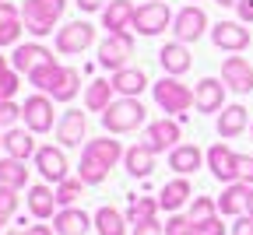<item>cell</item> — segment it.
<instances>
[{
	"label": "cell",
	"mask_w": 253,
	"mask_h": 235,
	"mask_svg": "<svg viewBox=\"0 0 253 235\" xmlns=\"http://www.w3.org/2000/svg\"><path fill=\"white\" fill-rule=\"evenodd\" d=\"M63 11H67V0H25V7H21L25 32H32L36 39L49 36L53 25L63 18Z\"/></svg>",
	"instance_id": "cell-1"
},
{
	"label": "cell",
	"mask_w": 253,
	"mask_h": 235,
	"mask_svg": "<svg viewBox=\"0 0 253 235\" xmlns=\"http://www.w3.org/2000/svg\"><path fill=\"white\" fill-rule=\"evenodd\" d=\"M144 106H141V98H116V102L102 113V126L109 133H130L144 123Z\"/></svg>",
	"instance_id": "cell-2"
},
{
	"label": "cell",
	"mask_w": 253,
	"mask_h": 235,
	"mask_svg": "<svg viewBox=\"0 0 253 235\" xmlns=\"http://www.w3.org/2000/svg\"><path fill=\"white\" fill-rule=\"evenodd\" d=\"M130 56H134V36L130 32H109L99 46V63L106 71H123Z\"/></svg>",
	"instance_id": "cell-3"
},
{
	"label": "cell",
	"mask_w": 253,
	"mask_h": 235,
	"mask_svg": "<svg viewBox=\"0 0 253 235\" xmlns=\"http://www.w3.org/2000/svg\"><path fill=\"white\" fill-rule=\"evenodd\" d=\"M151 91H155L158 109H166V113H186L190 106H194V91H190L186 84H179L176 78H169V74L158 84H151Z\"/></svg>",
	"instance_id": "cell-4"
},
{
	"label": "cell",
	"mask_w": 253,
	"mask_h": 235,
	"mask_svg": "<svg viewBox=\"0 0 253 235\" xmlns=\"http://www.w3.org/2000/svg\"><path fill=\"white\" fill-rule=\"evenodd\" d=\"M91 42H95V25H88V21H71V25L56 28V53H63V56L84 53Z\"/></svg>",
	"instance_id": "cell-5"
},
{
	"label": "cell",
	"mask_w": 253,
	"mask_h": 235,
	"mask_svg": "<svg viewBox=\"0 0 253 235\" xmlns=\"http://www.w3.org/2000/svg\"><path fill=\"white\" fill-rule=\"evenodd\" d=\"M172 25V11L162 4V0H151V4H141L134 11V32L137 36H158Z\"/></svg>",
	"instance_id": "cell-6"
},
{
	"label": "cell",
	"mask_w": 253,
	"mask_h": 235,
	"mask_svg": "<svg viewBox=\"0 0 253 235\" xmlns=\"http://www.w3.org/2000/svg\"><path fill=\"white\" fill-rule=\"evenodd\" d=\"M21 116H25V126H28L32 133H49V130H53V98H49V95H32V98H25Z\"/></svg>",
	"instance_id": "cell-7"
},
{
	"label": "cell",
	"mask_w": 253,
	"mask_h": 235,
	"mask_svg": "<svg viewBox=\"0 0 253 235\" xmlns=\"http://www.w3.org/2000/svg\"><path fill=\"white\" fill-rule=\"evenodd\" d=\"M208 28V14L201 7H183L176 18H172V32H176V42H197Z\"/></svg>",
	"instance_id": "cell-8"
},
{
	"label": "cell",
	"mask_w": 253,
	"mask_h": 235,
	"mask_svg": "<svg viewBox=\"0 0 253 235\" xmlns=\"http://www.w3.org/2000/svg\"><path fill=\"white\" fill-rule=\"evenodd\" d=\"M208 169H211V176L221 179V183H236V179H239V155H236L229 144H214V148L208 151Z\"/></svg>",
	"instance_id": "cell-9"
},
{
	"label": "cell",
	"mask_w": 253,
	"mask_h": 235,
	"mask_svg": "<svg viewBox=\"0 0 253 235\" xmlns=\"http://www.w3.org/2000/svg\"><path fill=\"white\" fill-rule=\"evenodd\" d=\"M211 39L218 49H229V53H243L250 46V28L243 21H218L211 28Z\"/></svg>",
	"instance_id": "cell-10"
},
{
	"label": "cell",
	"mask_w": 253,
	"mask_h": 235,
	"mask_svg": "<svg viewBox=\"0 0 253 235\" xmlns=\"http://www.w3.org/2000/svg\"><path fill=\"white\" fill-rule=\"evenodd\" d=\"M49 60H56L46 46H39V42H25V46H14V53H11V67L18 74H32L36 67H42V63H49Z\"/></svg>",
	"instance_id": "cell-11"
},
{
	"label": "cell",
	"mask_w": 253,
	"mask_h": 235,
	"mask_svg": "<svg viewBox=\"0 0 253 235\" xmlns=\"http://www.w3.org/2000/svg\"><path fill=\"white\" fill-rule=\"evenodd\" d=\"M194 106L201 113H221L225 109V84H221L218 78H204L194 88Z\"/></svg>",
	"instance_id": "cell-12"
},
{
	"label": "cell",
	"mask_w": 253,
	"mask_h": 235,
	"mask_svg": "<svg viewBox=\"0 0 253 235\" xmlns=\"http://www.w3.org/2000/svg\"><path fill=\"white\" fill-rule=\"evenodd\" d=\"M221 81H225L232 91L246 95V91L253 88V67H250V60H243V56H229L225 63H221Z\"/></svg>",
	"instance_id": "cell-13"
},
{
	"label": "cell",
	"mask_w": 253,
	"mask_h": 235,
	"mask_svg": "<svg viewBox=\"0 0 253 235\" xmlns=\"http://www.w3.org/2000/svg\"><path fill=\"white\" fill-rule=\"evenodd\" d=\"M36 169L42 172V179L63 183L67 179V155H63L60 148H39L36 151Z\"/></svg>",
	"instance_id": "cell-14"
},
{
	"label": "cell",
	"mask_w": 253,
	"mask_h": 235,
	"mask_svg": "<svg viewBox=\"0 0 253 235\" xmlns=\"http://www.w3.org/2000/svg\"><path fill=\"white\" fill-rule=\"evenodd\" d=\"M144 144L158 155V151H172L176 144H179V123L176 119H158V123H151L148 126V133H144Z\"/></svg>",
	"instance_id": "cell-15"
},
{
	"label": "cell",
	"mask_w": 253,
	"mask_h": 235,
	"mask_svg": "<svg viewBox=\"0 0 253 235\" xmlns=\"http://www.w3.org/2000/svg\"><path fill=\"white\" fill-rule=\"evenodd\" d=\"M84 126H88L84 113H81V109H67V113L60 116V123H56V141H60L63 148H74V144H81V137H84Z\"/></svg>",
	"instance_id": "cell-16"
},
{
	"label": "cell",
	"mask_w": 253,
	"mask_h": 235,
	"mask_svg": "<svg viewBox=\"0 0 253 235\" xmlns=\"http://www.w3.org/2000/svg\"><path fill=\"white\" fill-rule=\"evenodd\" d=\"M25 32V18L14 4H7V0H0V46H18Z\"/></svg>",
	"instance_id": "cell-17"
},
{
	"label": "cell",
	"mask_w": 253,
	"mask_h": 235,
	"mask_svg": "<svg viewBox=\"0 0 253 235\" xmlns=\"http://www.w3.org/2000/svg\"><path fill=\"white\" fill-rule=\"evenodd\" d=\"M109 81H113V88H116L120 98H137L148 88V78H144L141 67H123V71H113Z\"/></svg>",
	"instance_id": "cell-18"
},
{
	"label": "cell",
	"mask_w": 253,
	"mask_h": 235,
	"mask_svg": "<svg viewBox=\"0 0 253 235\" xmlns=\"http://www.w3.org/2000/svg\"><path fill=\"white\" fill-rule=\"evenodd\" d=\"M158 63H162V71L169 74V78H179V74H186L190 71V53H186V42H166L162 49H158Z\"/></svg>",
	"instance_id": "cell-19"
},
{
	"label": "cell",
	"mask_w": 253,
	"mask_h": 235,
	"mask_svg": "<svg viewBox=\"0 0 253 235\" xmlns=\"http://www.w3.org/2000/svg\"><path fill=\"white\" fill-rule=\"evenodd\" d=\"M204 158H208V155H201L197 144H176V148L169 151V169H176L179 176H190V172L201 169Z\"/></svg>",
	"instance_id": "cell-20"
},
{
	"label": "cell",
	"mask_w": 253,
	"mask_h": 235,
	"mask_svg": "<svg viewBox=\"0 0 253 235\" xmlns=\"http://www.w3.org/2000/svg\"><path fill=\"white\" fill-rule=\"evenodd\" d=\"M134 4L130 0H109V7L102 11V25L109 32H126V28H134Z\"/></svg>",
	"instance_id": "cell-21"
},
{
	"label": "cell",
	"mask_w": 253,
	"mask_h": 235,
	"mask_svg": "<svg viewBox=\"0 0 253 235\" xmlns=\"http://www.w3.org/2000/svg\"><path fill=\"white\" fill-rule=\"evenodd\" d=\"M246 204H250V183H229L218 196L221 214H246Z\"/></svg>",
	"instance_id": "cell-22"
},
{
	"label": "cell",
	"mask_w": 253,
	"mask_h": 235,
	"mask_svg": "<svg viewBox=\"0 0 253 235\" xmlns=\"http://www.w3.org/2000/svg\"><path fill=\"white\" fill-rule=\"evenodd\" d=\"M53 228H56V235H84L91 228V218L78 207H63V211H56Z\"/></svg>",
	"instance_id": "cell-23"
},
{
	"label": "cell",
	"mask_w": 253,
	"mask_h": 235,
	"mask_svg": "<svg viewBox=\"0 0 253 235\" xmlns=\"http://www.w3.org/2000/svg\"><path fill=\"white\" fill-rule=\"evenodd\" d=\"M4 151H7L11 158L28 161L39 148H36V141H32V130H18V126H11V130L4 133Z\"/></svg>",
	"instance_id": "cell-24"
},
{
	"label": "cell",
	"mask_w": 253,
	"mask_h": 235,
	"mask_svg": "<svg viewBox=\"0 0 253 235\" xmlns=\"http://www.w3.org/2000/svg\"><path fill=\"white\" fill-rule=\"evenodd\" d=\"M123 161H126V172H130V176L144 179V176H151V169H155V151H151L148 144H134L130 151L123 155Z\"/></svg>",
	"instance_id": "cell-25"
},
{
	"label": "cell",
	"mask_w": 253,
	"mask_h": 235,
	"mask_svg": "<svg viewBox=\"0 0 253 235\" xmlns=\"http://www.w3.org/2000/svg\"><path fill=\"white\" fill-rule=\"evenodd\" d=\"M28 211L36 214V218H56V190L32 186L28 190Z\"/></svg>",
	"instance_id": "cell-26"
},
{
	"label": "cell",
	"mask_w": 253,
	"mask_h": 235,
	"mask_svg": "<svg viewBox=\"0 0 253 235\" xmlns=\"http://www.w3.org/2000/svg\"><path fill=\"white\" fill-rule=\"evenodd\" d=\"M246 119H250V113L243 106H225L218 116V137H239L246 130Z\"/></svg>",
	"instance_id": "cell-27"
},
{
	"label": "cell",
	"mask_w": 253,
	"mask_h": 235,
	"mask_svg": "<svg viewBox=\"0 0 253 235\" xmlns=\"http://www.w3.org/2000/svg\"><path fill=\"white\" fill-rule=\"evenodd\" d=\"M84 155L99 158L102 165H109V169H113V165H116L126 151H123V144H120V141H113V137H99V141H88V144H84Z\"/></svg>",
	"instance_id": "cell-28"
},
{
	"label": "cell",
	"mask_w": 253,
	"mask_h": 235,
	"mask_svg": "<svg viewBox=\"0 0 253 235\" xmlns=\"http://www.w3.org/2000/svg\"><path fill=\"white\" fill-rule=\"evenodd\" d=\"M113 95H116L113 81H91L88 91H84V106H88L91 113H106V109L113 106Z\"/></svg>",
	"instance_id": "cell-29"
},
{
	"label": "cell",
	"mask_w": 253,
	"mask_h": 235,
	"mask_svg": "<svg viewBox=\"0 0 253 235\" xmlns=\"http://www.w3.org/2000/svg\"><path fill=\"white\" fill-rule=\"evenodd\" d=\"M126 225L130 221H126L116 207H99L95 211V232L99 235H126Z\"/></svg>",
	"instance_id": "cell-30"
},
{
	"label": "cell",
	"mask_w": 253,
	"mask_h": 235,
	"mask_svg": "<svg viewBox=\"0 0 253 235\" xmlns=\"http://www.w3.org/2000/svg\"><path fill=\"white\" fill-rule=\"evenodd\" d=\"M190 193H194V190H190L186 179H172V183L162 186V193H158V204H162L166 211H179L186 200H190Z\"/></svg>",
	"instance_id": "cell-31"
},
{
	"label": "cell",
	"mask_w": 253,
	"mask_h": 235,
	"mask_svg": "<svg viewBox=\"0 0 253 235\" xmlns=\"http://www.w3.org/2000/svg\"><path fill=\"white\" fill-rule=\"evenodd\" d=\"M28 183V169L21 158H0V186H11V190H21Z\"/></svg>",
	"instance_id": "cell-32"
},
{
	"label": "cell",
	"mask_w": 253,
	"mask_h": 235,
	"mask_svg": "<svg viewBox=\"0 0 253 235\" xmlns=\"http://www.w3.org/2000/svg\"><path fill=\"white\" fill-rule=\"evenodd\" d=\"M81 91V74L74 71V67H63V74H60V81L53 84V102H71V98Z\"/></svg>",
	"instance_id": "cell-33"
},
{
	"label": "cell",
	"mask_w": 253,
	"mask_h": 235,
	"mask_svg": "<svg viewBox=\"0 0 253 235\" xmlns=\"http://www.w3.org/2000/svg\"><path fill=\"white\" fill-rule=\"evenodd\" d=\"M60 74H63V63H56V60H49V63H42V67H36V71L28 74V81L36 84L42 95H49L53 91V84L60 81Z\"/></svg>",
	"instance_id": "cell-34"
},
{
	"label": "cell",
	"mask_w": 253,
	"mask_h": 235,
	"mask_svg": "<svg viewBox=\"0 0 253 235\" xmlns=\"http://www.w3.org/2000/svg\"><path fill=\"white\" fill-rule=\"evenodd\" d=\"M158 200H151V196H130V207H126V221L130 225H141V221H151L155 214H158Z\"/></svg>",
	"instance_id": "cell-35"
},
{
	"label": "cell",
	"mask_w": 253,
	"mask_h": 235,
	"mask_svg": "<svg viewBox=\"0 0 253 235\" xmlns=\"http://www.w3.org/2000/svg\"><path fill=\"white\" fill-rule=\"evenodd\" d=\"M109 176V165H102L99 158H91V155H81V165H78V179H84V183H102Z\"/></svg>",
	"instance_id": "cell-36"
},
{
	"label": "cell",
	"mask_w": 253,
	"mask_h": 235,
	"mask_svg": "<svg viewBox=\"0 0 253 235\" xmlns=\"http://www.w3.org/2000/svg\"><path fill=\"white\" fill-rule=\"evenodd\" d=\"M214 211H218V204H214V200L211 196H194V204H190V221H194V225H204V221H211L214 218Z\"/></svg>",
	"instance_id": "cell-37"
},
{
	"label": "cell",
	"mask_w": 253,
	"mask_h": 235,
	"mask_svg": "<svg viewBox=\"0 0 253 235\" xmlns=\"http://www.w3.org/2000/svg\"><path fill=\"white\" fill-rule=\"evenodd\" d=\"M81 186H84V179H63V183H56V204L60 207H74V200L81 196Z\"/></svg>",
	"instance_id": "cell-38"
},
{
	"label": "cell",
	"mask_w": 253,
	"mask_h": 235,
	"mask_svg": "<svg viewBox=\"0 0 253 235\" xmlns=\"http://www.w3.org/2000/svg\"><path fill=\"white\" fill-rule=\"evenodd\" d=\"M18 81H21V74L14 71V67H7V71L0 74V102L14 98V91H18Z\"/></svg>",
	"instance_id": "cell-39"
},
{
	"label": "cell",
	"mask_w": 253,
	"mask_h": 235,
	"mask_svg": "<svg viewBox=\"0 0 253 235\" xmlns=\"http://www.w3.org/2000/svg\"><path fill=\"white\" fill-rule=\"evenodd\" d=\"M14 211H18V190L0 186V221H7Z\"/></svg>",
	"instance_id": "cell-40"
},
{
	"label": "cell",
	"mask_w": 253,
	"mask_h": 235,
	"mask_svg": "<svg viewBox=\"0 0 253 235\" xmlns=\"http://www.w3.org/2000/svg\"><path fill=\"white\" fill-rule=\"evenodd\" d=\"M18 116H21V106H14L11 98H7V102H0V130H4V126H14Z\"/></svg>",
	"instance_id": "cell-41"
},
{
	"label": "cell",
	"mask_w": 253,
	"mask_h": 235,
	"mask_svg": "<svg viewBox=\"0 0 253 235\" xmlns=\"http://www.w3.org/2000/svg\"><path fill=\"white\" fill-rule=\"evenodd\" d=\"M239 179L253 186V158L250 155H239Z\"/></svg>",
	"instance_id": "cell-42"
},
{
	"label": "cell",
	"mask_w": 253,
	"mask_h": 235,
	"mask_svg": "<svg viewBox=\"0 0 253 235\" xmlns=\"http://www.w3.org/2000/svg\"><path fill=\"white\" fill-rule=\"evenodd\" d=\"M162 232H166V228L158 225L155 218H151V221H141V225H134V235H162Z\"/></svg>",
	"instance_id": "cell-43"
},
{
	"label": "cell",
	"mask_w": 253,
	"mask_h": 235,
	"mask_svg": "<svg viewBox=\"0 0 253 235\" xmlns=\"http://www.w3.org/2000/svg\"><path fill=\"white\" fill-rule=\"evenodd\" d=\"M232 235H253V218L250 214H239V221L232 225Z\"/></svg>",
	"instance_id": "cell-44"
},
{
	"label": "cell",
	"mask_w": 253,
	"mask_h": 235,
	"mask_svg": "<svg viewBox=\"0 0 253 235\" xmlns=\"http://www.w3.org/2000/svg\"><path fill=\"white\" fill-rule=\"evenodd\" d=\"M74 4H78L81 11L95 14V11H106V7H109V0H74Z\"/></svg>",
	"instance_id": "cell-45"
},
{
	"label": "cell",
	"mask_w": 253,
	"mask_h": 235,
	"mask_svg": "<svg viewBox=\"0 0 253 235\" xmlns=\"http://www.w3.org/2000/svg\"><path fill=\"white\" fill-rule=\"evenodd\" d=\"M236 11H239V21L243 25H253V0H239Z\"/></svg>",
	"instance_id": "cell-46"
},
{
	"label": "cell",
	"mask_w": 253,
	"mask_h": 235,
	"mask_svg": "<svg viewBox=\"0 0 253 235\" xmlns=\"http://www.w3.org/2000/svg\"><path fill=\"white\" fill-rule=\"evenodd\" d=\"M56 228H49V225H32V228H25V235H53Z\"/></svg>",
	"instance_id": "cell-47"
},
{
	"label": "cell",
	"mask_w": 253,
	"mask_h": 235,
	"mask_svg": "<svg viewBox=\"0 0 253 235\" xmlns=\"http://www.w3.org/2000/svg\"><path fill=\"white\" fill-rule=\"evenodd\" d=\"M218 7H239V0H214Z\"/></svg>",
	"instance_id": "cell-48"
},
{
	"label": "cell",
	"mask_w": 253,
	"mask_h": 235,
	"mask_svg": "<svg viewBox=\"0 0 253 235\" xmlns=\"http://www.w3.org/2000/svg\"><path fill=\"white\" fill-rule=\"evenodd\" d=\"M246 214L253 218V186H250V204H246Z\"/></svg>",
	"instance_id": "cell-49"
},
{
	"label": "cell",
	"mask_w": 253,
	"mask_h": 235,
	"mask_svg": "<svg viewBox=\"0 0 253 235\" xmlns=\"http://www.w3.org/2000/svg\"><path fill=\"white\" fill-rule=\"evenodd\" d=\"M7 67H11V60H7V56H0V74H4Z\"/></svg>",
	"instance_id": "cell-50"
},
{
	"label": "cell",
	"mask_w": 253,
	"mask_h": 235,
	"mask_svg": "<svg viewBox=\"0 0 253 235\" xmlns=\"http://www.w3.org/2000/svg\"><path fill=\"white\" fill-rule=\"evenodd\" d=\"M183 235H201V232H197V225H190V228H186Z\"/></svg>",
	"instance_id": "cell-51"
},
{
	"label": "cell",
	"mask_w": 253,
	"mask_h": 235,
	"mask_svg": "<svg viewBox=\"0 0 253 235\" xmlns=\"http://www.w3.org/2000/svg\"><path fill=\"white\" fill-rule=\"evenodd\" d=\"M7 235H25V232H7Z\"/></svg>",
	"instance_id": "cell-52"
},
{
	"label": "cell",
	"mask_w": 253,
	"mask_h": 235,
	"mask_svg": "<svg viewBox=\"0 0 253 235\" xmlns=\"http://www.w3.org/2000/svg\"><path fill=\"white\" fill-rule=\"evenodd\" d=\"M0 148H4V137H0Z\"/></svg>",
	"instance_id": "cell-53"
},
{
	"label": "cell",
	"mask_w": 253,
	"mask_h": 235,
	"mask_svg": "<svg viewBox=\"0 0 253 235\" xmlns=\"http://www.w3.org/2000/svg\"><path fill=\"white\" fill-rule=\"evenodd\" d=\"M250 130H253V123H250Z\"/></svg>",
	"instance_id": "cell-54"
}]
</instances>
